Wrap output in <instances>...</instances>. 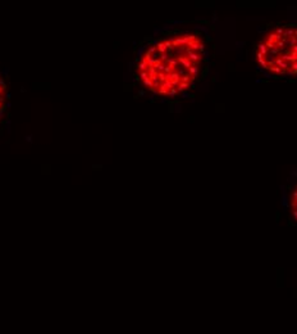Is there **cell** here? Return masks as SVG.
<instances>
[{"label":"cell","instance_id":"6da1fadb","mask_svg":"<svg viewBox=\"0 0 297 334\" xmlns=\"http://www.w3.org/2000/svg\"><path fill=\"white\" fill-rule=\"evenodd\" d=\"M206 39L197 30H176L155 37L141 49L135 77L147 93L173 99L192 89L203 73Z\"/></svg>","mask_w":297,"mask_h":334},{"label":"cell","instance_id":"7a4b0ae2","mask_svg":"<svg viewBox=\"0 0 297 334\" xmlns=\"http://www.w3.org/2000/svg\"><path fill=\"white\" fill-rule=\"evenodd\" d=\"M259 69L270 77L297 75V26L275 27L257 43Z\"/></svg>","mask_w":297,"mask_h":334},{"label":"cell","instance_id":"3957f363","mask_svg":"<svg viewBox=\"0 0 297 334\" xmlns=\"http://www.w3.org/2000/svg\"><path fill=\"white\" fill-rule=\"evenodd\" d=\"M9 107V89L5 79L0 73V126L3 125Z\"/></svg>","mask_w":297,"mask_h":334},{"label":"cell","instance_id":"277c9868","mask_svg":"<svg viewBox=\"0 0 297 334\" xmlns=\"http://www.w3.org/2000/svg\"><path fill=\"white\" fill-rule=\"evenodd\" d=\"M289 210H291L293 220L297 221V184L293 188L291 197H289Z\"/></svg>","mask_w":297,"mask_h":334}]
</instances>
